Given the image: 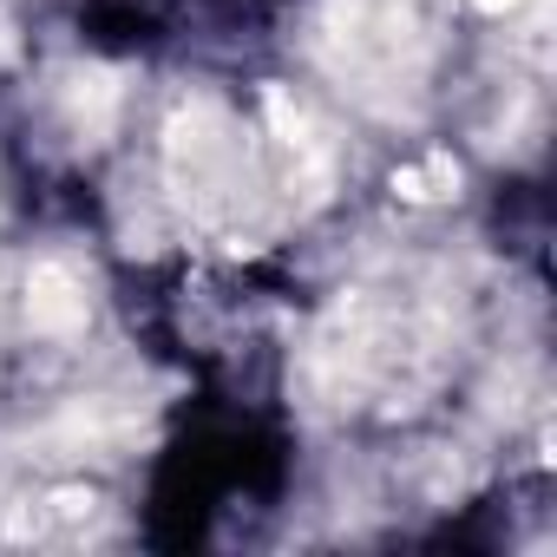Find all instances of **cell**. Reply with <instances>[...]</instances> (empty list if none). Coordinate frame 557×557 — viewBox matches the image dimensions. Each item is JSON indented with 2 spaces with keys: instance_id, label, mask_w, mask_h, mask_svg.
Returning a JSON list of instances; mask_svg holds the SVG:
<instances>
[{
  "instance_id": "obj_1",
  "label": "cell",
  "mask_w": 557,
  "mask_h": 557,
  "mask_svg": "<svg viewBox=\"0 0 557 557\" xmlns=\"http://www.w3.org/2000/svg\"><path fill=\"white\" fill-rule=\"evenodd\" d=\"M171 184L197 223H230L243 210V145L223 106L190 99L171 119Z\"/></svg>"
},
{
  "instance_id": "obj_2",
  "label": "cell",
  "mask_w": 557,
  "mask_h": 557,
  "mask_svg": "<svg viewBox=\"0 0 557 557\" xmlns=\"http://www.w3.org/2000/svg\"><path fill=\"white\" fill-rule=\"evenodd\" d=\"M413 21L400 14V0H335L329 21V66L342 79H355L361 92L374 86H400L413 79Z\"/></svg>"
},
{
  "instance_id": "obj_3",
  "label": "cell",
  "mask_w": 557,
  "mask_h": 557,
  "mask_svg": "<svg viewBox=\"0 0 557 557\" xmlns=\"http://www.w3.org/2000/svg\"><path fill=\"white\" fill-rule=\"evenodd\" d=\"M262 112H269V132H275V145H283V158H289V184H296L302 197H322V190H329V145H322L315 119H309L283 86L262 92Z\"/></svg>"
},
{
  "instance_id": "obj_4",
  "label": "cell",
  "mask_w": 557,
  "mask_h": 557,
  "mask_svg": "<svg viewBox=\"0 0 557 557\" xmlns=\"http://www.w3.org/2000/svg\"><path fill=\"white\" fill-rule=\"evenodd\" d=\"M27 322L40 335H79L86 329V283L66 262H40L27 275Z\"/></svg>"
},
{
  "instance_id": "obj_5",
  "label": "cell",
  "mask_w": 557,
  "mask_h": 557,
  "mask_svg": "<svg viewBox=\"0 0 557 557\" xmlns=\"http://www.w3.org/2000/svg\"><path fill=\"white\" fill-rule=\"evenodd\" d=\"M66 112H73V125L86 132V145H99V138L112 132V112H119V86H112V73H79L73 92H66Z\"/></svg>"
},
{
  "instance_id": "obj_6",
  "label": "cell",
  "mask_w": 557,
  "mask_h": 557,
  "mask_svg": "<svg viewBox=\"0 0 557 557\" xmlns=\"http://www.w3.org/2000/svg\"><path fill=\"white\" fill-rule=\"evenodd\" d=\"M394 190H400V197H413V203H433V197H453V190H459V164H453L446 151H433L426 164H407V171L394 177Z\"/></svg>"
},
{
  "instance_id": "obj_7",
  "label": "cell",
  "mask_w": 557,
  "mask_h": 557,
  "mask_svg": "<svg viewBox=\"0 0 557 557\" xmlns=\"http://www.w3.org/2000/svg\"><path fill=\"white\" fill-rule=\"evenodd\" d=\"M479 8H485V14H505V8H511V0H479Z\"/></svg>"
}]
</instances>
